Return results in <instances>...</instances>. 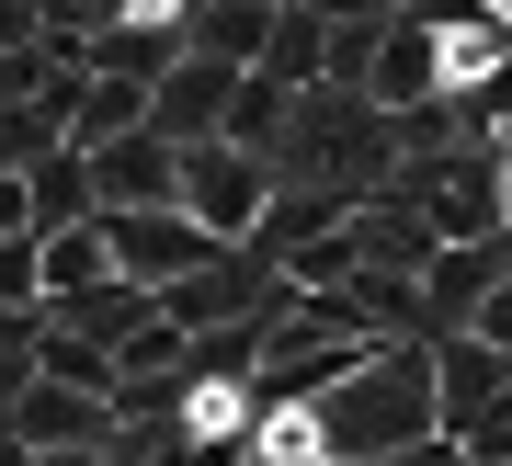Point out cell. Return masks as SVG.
Masks as SVG:
<instances>
[{
	"label": "cell",
	"mask_w": 512,
	"mask_h": 466,
	"mask_svg": "<svg viewBox=\"0 0 512 466\" xmlns=\"http://www.w3.org/2000/svg\"><path fill=\"white\" fill-rule=\"evenodd\" d=\"M308 410H319V455L330 466L410 455L421 432H444V410H433V341H376V353L353 364L330 398H308Z\"/></svg>",
	"instance_id": "cell-1"
},
{
	"label": "cell",
	"mask_w": 512,
	"mask_h": 466,
	"mask_svg": "<svg viewBox=\"0 0 512 466\" xmlns=\"http://www.w3.org/2000/svg\"><path fill=\"white\" fill-rule=\"evenodd\" d=\"M274 182H319V194L365 205L399 182V126L365 103V91H296L285 137H274Z\"/></svg>",
	"instance_id": "cell-2"
},
{
	"label": "cell",
	"mask_w": 512,
	"mask_h": 466,
	"mask_svg": "<svg viewBox=\"0 0 512 466\" xmlns=\"http://www.w3.org/2000/svg\"><path fill=\"white\" fill-rule=\"evenodd\" d=\"M274 160L262 148H228V137H205V148H183V216L205 239H228V251H251V228L274 216Z\"/></svg>",
	"instance_id": "cell-3"
},
{
	"label": "cell",
	"mask_w": 512,
	"mask_h": 466,
	"mask_svg": "<svg viewBox=\"0 0 512 466\" xmlns=\"http://www.w3.org/2000/svg\"><path fill=\"white\" fill-rule=\"evenodd\" d=\"M92 228H103L114 273H126V285H148V296H171L183 273H205V262L228 251V239H205L183 205H148V216H92Z\"/></svg>",
	"instance_id": "cell-4"
},
{
	"label": "cell",
	"mask_w": 512,
	"mask_h": 466,
	"mask_svg": "<svg viewBox=\"0 0 512 466\" xmlns=\"http://www.w3.org/2000/svg\"><path fill=\"white\" fill-rule=\"evenodd\" d=\"M274 285H285V273L262 262V251H217L205 273H183V285L160 296V319L183 330V341H205V330H251L262 307H274Z\"/></svg>",
	"instance_id": "cell-5"
},
{
	"label": "cell",
	"mask_w": 512,
	"mask_h": 466,
	"mask_svg": "<svg viewBox=\"0 0 512 466\" xmlns=\"http://www.w3.org/2000/svg\"><path fill=\"white\" fill-rule=\"evenodd\" d=\"M365 103L387 114V126H410V114H433V103H444L433 23H421V12H387V35H376V69H365Z\"/></svg>",
	"instance_id": "cell-6"
},
{
	"label": "cell",
	"mask_w": 512,
	"mask_h": 466,
	"mask_svg": "<svg viewBox=\"0 0 512 466\" xmlns=\"http://www.w3.org/2000/svg\"><path fill=\"white\" fill-rule=\"evenodd\" d=\"M92 194H103V216H148V205H183V148H171L160 126H137V137L92 148Z\"/></svg>",
	"instance_id": "cell-7"
},
{
	"label": "cell",
	"mask_w": 512,
	"mask_h": 466,
	"mask_svg": "<svg viewBox=\"0 0 512 466\" xmlns=\"http://www.w3.org/2000/svg\"><path fill=\"white\" fill-rule=\"evenodd\" d=\"M501 273H512V239H456V251H433V262H421V341L467 330Z\"/></svg>",
	"instance_id": "cell-8"
},
{
	"label": "cell",
	"mask_w": 512,
	"mask_h": 466,
	"mask_svg": "<svg viewBox=\"0 0 512 466\" xmlns=\"http://www.w3.org/2000/svg\"><path fill=\"white\" fill-rule=\"evenodd\" d=\"M0 432H12V444H35V455H69V444H114V398L35 376V387L12 398V410H0Z\"/></svg>",
	"instance_id": "cell-9"
},
{
	"label": "cell",
	"mask_w": 512,
	"mask_h": 466,
	"mask_svg": "<svg viewBox=\"0 0 512 466\" xmlns=\"http://www.w3.org/2000/svg\"><path fill=\"white\" fill-rule=\"evenodd\" d=\"M228 103H239V69H205V57H183V69L148 91V126H160L171 148H205V137H228Z\"/></svg>",
	"instance_id": "cell-10"
},
{
	"label": "cell",
	"mask_w": 512,
	"mask_h": 466,
	"mask_svg": "<svg viewBox=\"0 0 512 466\" xmlns=\"http://www.w3.org/2000/svg\"><path fill=\"white\" fill-rule=\"evenodd\" d=\"M274 12L285 0H205V12H183V57H205V69H262V46H274Z\"/></svg>",
	"instance_id": "cell-11"
},
{
	"label": "cell",
	"mask_w": 512,
	"mask_h": 466,
	"mask_svg": "<svg viewBox=\"0 0 512 466\" xmlns=\"http://www.w3.org/2000/svg\"><path fill=\"white\" fill-rule=\"evenodd\" d=\"M490 398H512V364L490 353V341H467V330H444L433 341V410H444V432H467Z\"/></svg>",
	"instance_id": "cell-12"
},
{
	"label": "cell",
	"mask_w": 512,
	"mask_h": 466,
	"mask_svg": "<svg viewBox=\"0 0 512 466\" xmlns=\"http://www.w3.org/2000/svg\"><path fill=\"white\" fill-rule=\"evenodd\" d=\"M57 330H80V341H103V353H126V341L160 319V296L148 285H126V273H114V285H92V296H69V307H46Z\"/></svg>",
	"instance_id": "cell-13"
},
{
	"label": "cell",
	"mask_w": 512,
	"mask_h": 466,
	"mask_svg": "<svg viewBox=\"0 0 512 466\" xmlns=\"http://www.w3.org/2000/svg\"><path fill=\"white\" fill-rule=\"evenodd\" d=\"M251 80H274V91H319V80H330V23L308 12V0H285V12H274V46H262Z\"/></svg>",
	"instance_id": "cell-14"
},
{
	"label": "cell",
	"mask_w": 512,
	"mask_h": 466,
	"mask_svg": "<svg viewBox=\"0 0 512 466\" xmlns=\"http://www.w3.org/2000/svg\"><path fill=\"white\" fill-rule=\"evenodd\" d=\"M353 251H365L376 273H421V262H433V228H421L399 194H365V205H353Z\"/></svg>",
	"instance_id": "cell-15"
},
{
	"label": "cell",
	"mask_w": 512,
	"mask_h": 466,
	"mask_svg": "<svg viewBox=\"0 0 512 466\" xmlns=\"http://www.w3.org/2000/svg\"><path fill=\"white\" fill-rule=\"evenodd\" d=\"M148 126V91L137 80H80V103H69V148H80V160H92V148H114V137H137Z\"/></svg>",
	"instance_id": "cell-16"
},
{
	"label": "cell",
	"mask_w": 512,
	"mask_h": 466,
	"mask_svg": "<svg viewBox=\"0 0 512 466\" xmlns=\"http://www.w3.org/2000/svg\"><path fill=\"white\" fill-rule=\"evenodd\" d=\"M23 182H35V239H57V228H92V216H103V194H92V160H80V148L35 160Z\"/></svg>",
	"instance_id": "cell-17"
},
{
	"label": "cell",
	"mask_w": 512,
	"mask_h": 466,
	"mask_svg": "<svg viewBox=\"0 0 512 466\" xmlns=\"http://www.w3.org/2000/svg\"><path fill=\"white\" fill-rule=\"evenodd\" d=\"M342 307H353V319H365L376 341H421V273H353V285H342Z\"/></svg>",
	"instance_id": "cell-18"
},
{
	"label": "cell",
	"mask_w": 512,
	"mask_h": 466,
	"mask_svg": "<svg viewBox=\"0 0 512 466\" xmlns=\"http://www.w3.org/2000/svg\"><path fill=\"white\" fill-rule=\"evenodd\" d=\"M35 262H46V307H69V296L114 285V251H103V228H57V239H35Z\"/></svg>",
	"instance_id": "cell-19"
},
{
	"label": "cell",
	"mask_w": 512,
	"mask_h": 466,
	"mask_svg": "<svg viewBox=\"0 0 512 466\" xmlns=\"http://www.w3.org/2000/svg\"><path fill=\"white\" fill-rule=\"evenodd\" d=\"M35 376H57V387H92V398H114V353L46 319V330H35Z\"/></svg>",
	"instance_id": "cell-20"
},
{
	"label": "cell",
	"mask_w": 512,
	"mask_h": 466,
	"mask_svg": "<svg viewBox=\"0 0 512 466\" xmlns=\"http://www.w3.org/2000/svg\"><path fill=\"white\" fill-rule=\"evenodd\" d=\"M285 103H296V91H274V80H239V103H228V148H262V160H274Z\"/></svg>",
	"instance_id": "cell-21"
},
{
	"label": "cell",
	"mask_w": 512,
	"mask_h": 466,
	"mask_svg": "<svg viewBox=\"0 0 512 466\" xmlns=\"http://www.w3.org/2000/svg\"><path fill=\"white\" fill-rule=\"evenodd\" d=\"M12 307H46V262H35V239H0V319Z\"/></svg>",
	"instance_id": "cell-22"
},
{
	"label": "cell",
	"mask_w": 512,
	"mask_h": 466,
	"mask_svg": "<svg viewBox=\"0 0 512 466\" xmlns=\"http://www.w3.org/2000/svg\"><path fill=\"white\" fill-rule=\"evenodd\" d=\"M467 341H490V353L512 364V273H501L490 296H478V319H467Z\"/></svg>",
	"instance_id": "cell-23"
},
{
	"label": "cell",
	"mask_w": 512,
	"mask_h": 466,
	"mask_svg": "<svg viewBox=\"0 0 512 466\" xmlns=\"http://www.w3.org/2000/svg\"><path fill=\"white\" fill-rule=\"evenodd\" d=\"M0 239H35V182L0 171Z\"/></svg>",
	"instance_id": "cell-24"
},
{
	"label": "cell",
	"mask_w": 512,
	"mask_h": 466,
	"mask_svg": "<svg viewBox=\"0 0 512 466\" xmlns=\"http://www.w3.org/2000/svg\"><path fill=\"white\" fill-rule=\"evenodd\" d=\"M387 466H467V444H456V432H421V444H410V455H387Z\"/></svg>",
	"instance_id": "cell-25"
},
{
	"label": "cell",
	"mask_w": 512,
	"mask_h": 466,
	"mask_svg": "<svg viewBox=\"0 0 512 466\" xmlns=\"http://www.w3.org/2000/svg\"><path fill=\"white\" fill-rule=\"evenodd\" d=\"M308 12H319V23H387L399 0H308Z\"/></svg>",
	"instance_id": "cell-26"
},
{
	"label": "cell",
	"mask_w": 512,
	"mask_h": 466,
	"mask_svg": "<svg viewBox=\"0 0 512 466\" xmlns=\"http://www.w3.org/2000/svg\"><path fill=\"white\" fill-rule=\"evenodd\" d=\"M35 466H114L103 444H69V455H35Z\"/></svg>",
	"instance_id": "cell-27"
},
{
	"label": "cell",
	"mask_w": 512,
	"mask_h": 466,
	"mask_svg": "<svg viewBox=\"0 0 512 466\" xmlns=\"http://www.w3.org/2000/svg\"><path fill=\"white\" fill-rule=\"evenodd\" d=\"M501 239H512V148H501Z\"/></svg>",
	"instance_id": "cell-28"
},
{
	"label": "cell",
	"mask_w": 512,
	"mask_h": 466,
	"mask_svg": "<svg viewBox=\"0 0 512 466\" xmlns=\"http://www.w3.org/2000/svg\"><path fill=\"white\" fill-rule=\"evenodd\" d=\"M490 12H501V23H512V0H490Z\"/></svg>",
	"instance_id": "cell-29"
},
{
	"label": "cell",
	"mask_w": 512,
	"mask_h": 466,
	"mask_svg": "<svg viewBox=\"0 0 512 466\" xmlns=\"http://www.w3.org/2000/svg\"><path fill=\"white\" fill-rule=\"evenodd\" d=\"M399 12H410V0H399Z\"/></svg>",
	"instance_id": "cell-30"
}]
</instances>
